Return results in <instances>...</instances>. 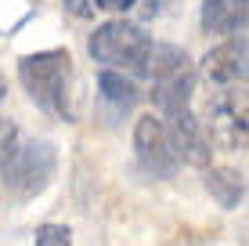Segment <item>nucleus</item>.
Returning a JSON list of instances; mask_svg holds the SVG:
<instances>
[{
    "label": "nucleus",
    "instance_id": "f257e3e1",
    "mask_svg": "<svg viewBox=\"0 0 249 246\" xmlns=\"http://www.w3.org/2000/svg\"><path fill=\"white\" fill-rule=\"evenodd\" d=\"M18 80L29 91V98L36 101L44 113L58 116V120H72V58L69 51H36L25 55L18 62Z\"/></svg>",
    "mask_w": 249,
    "mask_h": 246
},
{
    "label": "nucleus",
    "instance_id": "f03ea898",
    "mask_svg": "<svg viewBox=\"0 0 249 246\" xmlns=\"http://www.w3.org/2000/svg\"><path fill=\"white\" fill-rule=\"evenodd\" d=\"M87 51H90L94 62H101L105 69L123 73L134 80V76H144L152 37L144 33V25H137L130 19H108L90 33Z\"/></svg>",
    "mask_w": 249,
    "mask_h": 246
},
{
    "label": "nucleus",
    "instance_id": "7ed1b4c3",
    "mask_svg": "<svg viewBox=\"0 0 249 246\" xmlns=\"http://www.w3.org/2000/svg\"><path fill=\"white\" fill-rule=\"evenodd\" d=\"M249 109H246V87H213L206 101V120H199L210 145L224 152H242L249 134Z\"/></svg>",
    "mask_w": 249,
    "mask_h": 246
},
{
    "label": "nucleus",
    "instance_id": "20e7f679",
    "mask_svg": "<svg viewBox=\"0 0 249 246\" xmlns=\"http://www.w3.org/2000/svg\"><path fill=\"white\" fill-rule=\"evenodd\" d=\"M54 167H58V152L51 141H18L15 152L4 159L0 167V177L7 181V189L22 199H33L51 185L54 177Z\"/></svg>",
    "mask_w": 249,
    "mask_h": 246
},
{
    "label": "nucleus",
    "instance_id": "39448f33",
    "mask_svg": "<svg viewBox=\"0 0 249 246\" xmlns=\"http://www.w3.org/2000/svg\"><path fill=\"white\" fill-rule=\"evenodd\" d=\"M134 152H137V163H141L144 174L152 177H174L177 174V156H174V145H170V134L162 127L159 116H141L134 123Z\"/></svg>",
    "mask_w": 249,
    "mask_h": 246
},
{
    "label": "nucleus",
    "instance_id": "423d86ee",
    "mask_svg": "<svg viewBox=\"0 0 249 246\" xmlns=\"http://www.w3.org/2000/svg\"><path fill=\"white\" fill-rule=\"evenodd\" d=\"M249 44L242 33L228 37L224 44H217L213 51H206L202 58V76L213 87H246V73H249Z\"/></svg>",
    "mask_w": 249,
    "mask_h": 246
},
{
    "label": "nucleus",
    "instance_id": "0eeeda50",
    "mask_svg": "<svg viewBox=\"0 0 249 246\" xmlns=\"http://www.w3.org/2000/svg\"><path fill=\"white\" fill-rule=\"evenodd\" d=\"M162 127H166V134H170V145H174L177 163L199 167V170L210 167L213 149H210V141H206V134H202V127H199L192 109H184V113H177V116H166Z\"/></svg>",
    "mask_w": 249,
    "mask_h": 246
},
{
    "label": "nucleus",
    "instance_id": "6e6552de",
    "mask_svg": "<svg viewBox=\"0 0 249 246\" xmlns=\"http://www.w3.org/2000/svg\"><path fill=\"white\" fill-rule=\"evenodd\" d=\"M195 69L174 73V76H162V80H152V105L159 109V120L166 116H177L184 109H192V98H195Z\"/></svg>",
    "mask_w": 249,
    "mask_h": 246
},
{
    "label": "nucleus",
    "instance_id": "1a4fd4ad",
    "mask_svg": "<svg viewBox=\"0 0 249 246\" xmlns=\"http://www.w3.org/2000/svg\"><path fill=\"white\" fill-rule=\"evenodd\" d=\"M246 15H249V0H202V29L206 33H235L246 29Z\"/></svg>",
    "mask_w": 249,
    "mask_h": 246
},
{
    "label": "nucleus",
    "instance_id": "9d476101",
    "mask_svg": "<svg viewBox=\"0 0 249 246\" xmlns=\"http://www.w3.org/2000/svg\"><path fill=\"white\" fill-rule=\"evenodd\" d=\"M206 189L224 210H235L246 199V174L235 167H206Z\"/></svg>",
    "mask_w": 249,
    "mask_h": 246
},
{
    "label": "nucleus",
    "instance_id": "9b49d317",
    "mask_svg": "<svg viewBox=\"0 0 249 246\" xmlns=\"http://www.w3.org/2000/svg\"><path fill=\"white\" fill-rule=\"evenodd\" d=\"M98 95L105 98L112 109L126 113V109H134V105H137L141 91H137V83L130 80V76H123V73H112V69H101V73H98Z\"/></svg>",
    "mask_w": 249,
    "mask_h": 246
},
{
    "label": "nucleus",
    "instance_id": "f8f14e48",
    "mask_svg": "<svg viewBox=\"0 0 249 246\" xmlns=\"http://www.w3.org/2000/svg\"><path fill=\"white\" fill-rule=\"evenodd\" d=\"M188 51L177 47V44H152L148 51V65H144V76H152V80H162V76H174L188 69Z\"/></svg>",
    "mask_w": 249,
    "mask_h": 246
},
{
    "label": "nucleus",
    "instance_id": "ddd939ff",
    "mask_svg": "<svg viewBox=\"0 0 249 246\" xmlns=\"http://www.w3.org/2000/svg\"><path fill=\"white\" fill-rule=\"evenodd\" d=\"M33 246H72L69 225H40L33 235Z\"/></svg>",
    "mask_w": 249,
    "mask_h": 246
},
{
    "label": "nucleus",
    "instance_id": "4468645a",
    "mask_svg": "<svg viewBox=\"0 0 249 246\" xmlns=\"http://www.w3.org/2000/svg\"><path fill=\"white\" fill-rule=\"evenodd\" d=\"M18 141H22V131H18L11 120H0V167H4V159L15 152Z\"/></svg>",
    "mask_w": 249,
    "mask_h": 246
},
{
    "label": "nucleus",
    "instance_id": "2eb2a0df",
    "mask_svg": "<svg viewBox=\"0 0 249 246\" xmlns=\"http://www.w3.org/2000/svg\"><path fill=\"white\" fill-rule=\"evenodd\" d=\"M65 11H72L76 19H90L94 15V0H62Z\"/></svg>",
    "mask_w": 249,
    "mask_h": 246
},
{
    "label": "nucleus",
    "instance_id": "dca6fc26",
    "mask_svg": "<svg viewBox=\"0 0 249 246\" xmlns=\"http://www.w3.org/2000/svg\"><path fill=\"white\" fill-rule=\"evenodd\" d=\"M174 7V0H144V19H159Z\"/></svg>",
    "mask_w": 249,
    "mask_h": 246
},
{
    "label": "nucleus",
    "instance_id": "f3484780",
    "mask_svg": "<svg viewBox=\"0 0 249 246\" xmlns=\"http://www.w3.org/2000/svg\"><path fill=\"white\" fill-rule=\"evenodd\" d=\"M134 4H137V0H94V7H101V11H116V15L130 11Z\"/></svg>",
    "mask_w": 249,
    "mask_h": 246
}]
</instances>
